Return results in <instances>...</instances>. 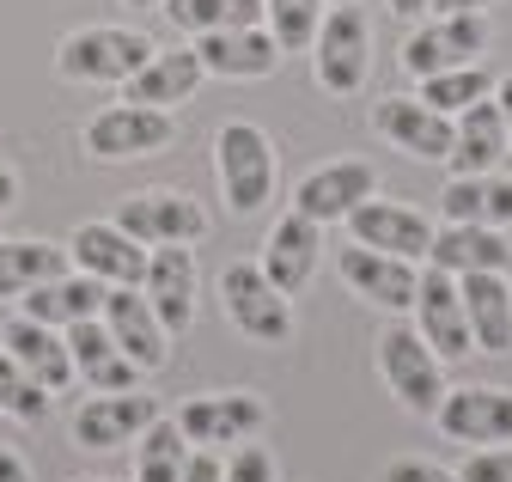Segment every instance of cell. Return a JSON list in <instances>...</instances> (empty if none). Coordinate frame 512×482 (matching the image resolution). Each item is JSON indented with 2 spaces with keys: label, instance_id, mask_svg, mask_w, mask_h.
<instances>
[{
  "label": "cell",
  "instance_id": "obj_1",
  "mask_svg": "<svg viewBox=\"0 0 512 482\" xmlns=\"http://www.w3.org/2000/svg\"><path fill=\"white\" fill-rule=\"evenodd\" d=\"M159 43L128 31V25H86V31H68L55 49V74L74 80V86H128L141 74V62Z\"/></svg>",
  "mask_w": 512,
  "mask_h": 482
},
{
  "label": "cell",
  "instance_id": "obj_2",
  "mask_svg": "<svg viewBox=\"0 0 512 482\" xmlns=\"http://www.w3.org/2000/svg\"><path fill=\"white\" fill-rule=\"evenodd\" d=\"M214 177H220V196L232 214H256L275 196V141L256 129V123H226L214 135Z\"/></svg>",
  "mask_w": 512,
  "mask_h": 482
},
{
  "label": "cell",
  "instance_id": "obj_3",
  "mask_svg": "<svg viewBox=\"0 0 512 482\" xmlns=\"http://www.w3.org/2000/svg\"><path fill=\"white\" fill-rule=\"evenodd\" d=\"M311 74L330 98H354L372 74V31H366V13L354 7H330L324 25L311 37Z\"/></svg>",
  "mask_w": 512,
  "mask_h": 482
},
{
  "label": "cell",
  "instance_id": "obj_4",
  "mask_svg": "<svg viewBox=\"0 0 512 482\" xmlns=\"http://www.w3.org/2000/svg\"><path fill=\"white\" fill-rule=\"evenodd\" d=\"M378 379L391 385V397L409 415H433L445 397V360L427 348V336L415 324H391L378 336Z\"/></svg>",
  "mask_w": 512,
  "mask_h": 482
},
{
  "label": "cell",
  "instance_id": "obj_5",
  "mask_svg": "<svg viewBox=\"0 0 512 482\" xmlns=\"http://www.w3.org/2000/svg\"><path fill=\"white\" fill-rule=\"evenodd\" d=\"M220 299H226L232 330H244L250 342L275 348V342L293 336V293H281V287L263 275V263H226Z\"/></svg>",
  "mask_w": 512,
  "mask_h": 482
},
{
  "label": "cell",
  "instance_id": "obj_6",
  "mask_svg": "<svg viewBox=\"0 0 512 482\" xmlns=\"http://www.w3.org/2000/svg\"><path fill=\"white\" fill-rule=\"evenodd\" d=\"M482 49H488V19L482 13H427L403 37V74L427 80V74H445V68L482 62Z\"/></svg>",
  "mask_w": 512,
  "mask_h": 482
},
{
  "label": "cell",
  "instance_id": "obj_7",
  "mask_svg": "<svg viewBox=\"0 0 512 482\" xmlns=\"http://www.w3.org/2000/svg\"><path fill=\"white\" fill-rule=\"evenodd\" d=\"M177 135L171 110H147V104H104L92 123H86V159L98 165H122V159H153L165 153Z\"/></svg>",
  "mask_w": 512,
  "mask_h": 482
},
{
  "label": "cell",
  "instance_id": "obj_8",
  "mask_svg": "<svg viewBox=\"0 0 512 482\" xmlns=\"http://www.w3.org/2000/svg\"><path fill=\"white\" fill-rule=\"evenodd\" d=\"M177 428L189 446H208V452L244 446L269 428V403H263V391H208L177 409Z\"/></svg>",
  "mask_w": 512,
  "mask_h": 482
},
{
  "label": "cell",
  "instance_id": "obj_9",
  "mask_svg": "<svg viewBox=\"0 0 512 482\" xmlns=\"http://www.w3.org/2000/svg\"><path fill=\"white\" fill-rule=\"evenodd\" d=\"M116 226L135 232L141 245H196V238H208V214L196 196L183 190H135L116 202Z\"/></svg>",
  "mask_w": 512,
  "mask_h": 482
},
{
  "label": "cell",
  "instance_id": "obj_10",
  "mask_svg": "<svg viewBox=\"0 0 512 482\" xmlns=\"http://www.w3.org/2000/svg\"><path fill=\"white\" fill-rule=\"evenodd\" d=\"M153 415H165V409H159V397H147V391H98V397H86V403L74 409L68 434H74V446H86V452H116V446H135Z\"/></svg>",
  "mask_w": 512,
  "mask_h": 482
},
{
  "label": "cell",
  "instance_id": "obj_11",
  "mask_svg": "<svg viewBox=\"0 0 512 482\" xmlns=\"http://www.w3.org/2000/svg\"><path fill=\"white\" fill-rule=\"evenodd\" d=\"M433 421H439V434L458 440V446H512V391L506 385L445 391Z\"/></svg>",
  "mask_w": 512,
  "mask_h": 482
},
{
  "label": "cell",
  "instance_id": "obj_12",
  "mask_svg": "<svg viewBox=\"0 0 512 482\" xmlns=\"http://www.w3.org/2000/svg\"><path fill=\"white\" fill-rule=\"evenodd\" d=\"M68 263H74L80 275L104 281V287H141V275H147V245H141L135 232H122L116 220H86V226H74V238H68Z\"/></svg>",
  "mask_w": 512,
  "mask_h": 482
},
{
  "label": "cell",
  "instance_id": "obj_13",
  "mask_svg": "<svg viewBox=\"0 0 512 482\" xmlns=\"http://www.w3.org/2000/svg\"><path fill=\"white\" fill-rule=\"evenodd\" d=\"M366 196H378V165H366V159H330V165L305 171L293 184V208L311 214L317 226L348 220Z\"/></svg>",
  "mask_w": 512,
  "mask_h": 482
},
{
  "label": "cell",
  "instance_id": "obj_14",
  "mask_svg": "<svg viewBox=\"0 0 512 482\" xmlns=\"http://www.w3.org/2000/svg\"><path fill=\"white\" fill-rule=\"evenodd\" d=\"M141 293H147V306L159 312V324H165L171 336H183L189 324H196V293H202L196 251H189V245H153V251H147Z\"/></svg>",
  "mask_w": 512,
  "mask_h": 482
},
{
  "label": "cell",
  "instance_id": "obj_15",
  "mask_svg": "<svg viewBox=\"0 0 512 482\" xmlns=\"http://www.w3.org/2000/svg\"><path fill=\"white\" fill-rule=\"evenodd\" d=\"M104 330L116 336V348L135 360L141 373H159L165 360H171V330L159 324V312L147 306V293L141 287H104Z\"/></svg>",
  "mask_w": 512,
  "mask_h": 482
},
{
  "label": "cell",
  "instance_id": "obj_16",
  "mask_svg": "<svg viewBox=\"0 0 512 482\" xmlns=\"http://www.w3.org/2000/svg\"><path fill=\"white\" fill-rule=\"evenodd\" d=\"M336 275L348 281L354 299H366V306L378 312H409L415 306V287H421V269L391 257V251H372V245H348L336 257Z\"/></svg>",
  "mask_w": 512,
  "mask_h": 482
},
{
  "label": "cell",
  "instance_id": "obj_17",
  "mask_svg": "<svg viewBox=\"0 0 512 482\" xmlns=\"http://www.w3.org/2000/svg\"><path fill=\"white\" fill-rule=\"evenodd\" d=\"M415 330L427 336V348L439 360H464L476 354L470 342V318H464V293H458V275H445V269H427L421 287H415Z\"/></svg>",
  "mask_w": 512,
  "mask_h": 482
},
{
  "label": "cell",
  "instance_id": "obj_18",
  "mask_svg": "<svg viewBox=\"0 0 512 482\" xmlns=\"http://www.w3.org/2000/svg\"><path fill=\"white\" fill-rule=\"evenodd\" d=\"M348 232L354 245H372V251H391L403 263H421L427 245H433V220L409 202H384V196H366L354 214H348Z\"/></svg>",
  "mask_w": 512,
  "mask_h": 482
},
{
  "label": "cell",
  "instance_id": "obj_19",
  "mask_svg": "<svg viewBox=\"0 0 512 482\" xmlns=\"http://www.w3.org/2000/svg\"><path fill=\"white\" fill-rule=\"evenodd\" d=\"M372 129L397 153L427 159V165H445V153H452V116H439L421 98H378L372 104Z\"/></svg>",
  "mask_w": 512,
  "mask_h": 482
},
{
  "label": "cell",
  "instance_id": "obj_20",
  "mask_svg": "<svg viewBox=\"0 0 512 482\" xmlns=\"http://www.w3.org/2000/svg\"><path fill=\"white\" fill-rule=\"evenodd\" d=\"M317 257H324V226H317L311 214L287 208L269 232H263V275L281 287V293H299L311 275H317Z\"/></svg>",
  "mask_w": 512,
  "mask_h": 482
},
{
  "label": "cell",
  "instance_id": "obj_21",
  "mask_svg": "<svg viewBox=\"0 0 512 482\" xmlns=\"http://www.w3.org/2000/svg\"><path fill=\"white\" fill-rule=\"evenodd\" d=\"M202 55H196V43H177V49H153L147 62H141V74L122 86V104H147V110H177V104H189L202 92Z\"/></svg>",
  "mask_w": 512,
  "mask_h": 482
},
{
  "label": "cell",
  "instance_id": "obj_22",
  "mask_svg": "<svg viewBox=\"0 0 512 482\" xmlns=\"http://www.w3.org/2000/svg\"><path fill=\"white\" fill-rule=\"evenodd\" d=\"M427 269H445V275H506L512 269V245L506 232L470 220V226H433V245H427Z\"/></svg>",
  "mask_w": 512,
  "mask_h": 482
},
{
  "label": "cell",
  "instance_id": "obj_23",
  "mask_svg": "<svg viewBox=\"0 0 512 482\" xmlns=\"http://www.w3.org/2000/svg\"><path fill=\"white\" fill-rule=\"evenodd\" d=\"M196 55H202L208 80H269L281 68V43L263 25H250V31H208V37H196Z\"/></svg>",
  "mask_w": 512,
  "mask_h": 482
},
{
  "label": "cell",
  "instance_id": "obj_24",
  "mask_svg": "<svg viewBox=\"0 0 512 482\" xmlns=\"http://www.w3.org/2000/svg\"><path fill=\"white\" fill-rule=\"evenodd\" d=\"M61 336H68V354H74V385H86V391H135L141 367L116 348V336L104 330V318H80Z\"/></svg>",
  "mask_w": 512,
  "mask_h": 482
},
{
  "label": "cell",
  "instance_id": "obj_25",
  "mask_svg": "<svg viewBox=\"0 0 512 482\" xmlns=\"http://www.w3.org/2000/svg\"><path fill=\"white\" fill-rule=\"evenodd\" d=\"M506 153H512V141H506V123H500L494 92L482 104H470V110L452 116V153H445L452 177H488Z\"/></svg>",
  "mask_w": 512,
  "mask_h": 482
},
{
  "label": "cell",
  "instance_id": "obj_26",
  "mask_svg": "<svg viewBox=\"0 0 512 482\" xmlns=\"http://www.w3.org/2000/svg\"><path fill=\"white\" fill-rule=\"evenodd\" d=\"M0 348H7L49 397H61V391L74 385V354H68V336H61V330H49V324H37V318L19 312L7 330H0Z\"/></svg>",
  "mask_w": 512,
  "mask_h": 482
},
{
  "label": "cell",
  "instance_id": "obj_27",
  "mask_svg": "<svg viewBox=\"0 0 512 482\" xmlns=\"http://www.w3.org/2000/svg\"><path fill=\"white\" fill-rule=\"evenodd\" d=\"M476 354H512V287L506 275H458Z\"/></svg>",
  "mask_w": 512,
  "mask_h": 482
},
{
  "label": "cell",
  "instance_id": "obj_28",
  "mask_svg": "<svg viewBox=\"0 0 512 482\" xmlns=\"http://www.w3.org/2000/svg\"><path fill=\"white\" fill-rule=\"evenodd\" d=\"M98 312H104V281H92L80 269H61L25 293V318H37L49 330H68L80 318H98Z\"/></svg>",
  "mask_w": 512,
  "mask_h": 482
},
{
  "label": "cell",
  "instance_id": "obj_29",
  "mask_svg": "<svg viewBox=\"0 0 512 482\" xmlns=\"http://www.w3.org/2000/svg\"><path fill=\"white\" fill-rule=\"evenodd\" d=\"M74 269L68 245H49V238H0V299H25L37 281Z\"/></svg>",
  "mask_w": 512,
  "mask_h": 482
},
{
  "label": "cell",
  "instance_id": "obj_30",
  "mask_svg": "<svg viewBox=\"0 0 512 482\" xmlns=\"http://www.w3.org/2000/svg\"><path fill=\"white\" fill-rule=\"evenodd\" d=\"M177 37H208V31H250V25H263V0H165L159 7Z\"/></svg>",
  "mask_w": 512,
  "mask_h": 482
},
{
  "label": "cell",
  "instance_id": "obj_31",
  "mask_svg": "<svg viewBox=\"0 0 512 482\" xmlns=\"http://www.w3.org/2000/svg\"><path fill=\"white\" fill-rule=\"evenodd\" d=\"M189 440L177 428V415H153L135 440V482H183Z\"/></svg>",
  "mask_w": 512,
  "mask_h": 482
},
{
  "label": "cell",
  "instance_id": "obj_32",
  "mask_svg": "<svg viewBox=\"0 0 512 482\" xmlns=\"http://www.w3.org/2000/svg\"><path fill=\"white\" fill-rule=\"evenodd\" d=\"M494 68H482V62H464V68H445V74H427L421 80V104H433L439 116H458V110H470V104H482L488 92H494Z\"/></svg>",
  "mask_w": 512,
  "mask_h": 482
},
{
  "label": "cell",
  "instance_id": "obj_33",
  "mask_svg": "<svg viewBox=\"0 0 512 482\" xmlns=\"http://www.w3.org/2000/svg\"><path fill=\"white\" fill-rule=\"evenodd\" d=\"M324 13H330V0H263V31L281 43V55H299L311 49Z\"/></svg>",
  "mask_w": 512,
  "mask_h": 482
},
{
  "label": "cell",
  "instance_id": "obj_34",
  "mask_svg": "<svg viewBox=\"0 0 512 482\" xmlns=\"http://www.w3.org/2000/svg\"><path fill=\"white\" fill-rule=\"evenodd\" d=\"M0 415H13V421H43L49 415V391L19 367L7 348H0Z\"/></svg>",
  "mask_w": 512,
  "mask_h": 482
},
{
  "label": "cell",
  "instance_id": "obj_35",
  "mask_svg": "<svg viewBox=\"0 0 512 482\" xmlns=\"http://www.w3.org/2000/svg\"><path fill=\"white\" fill-rule=\"evenodd\" d=\"M439 214L452 220V226L482 220V177H452V184H445V196H439Z\"/></svg>",
  "mask_w": 512,
  "mask_h": 482
},
{
  "label": "cell",
  "instance_id": "obj_36",
  "mask_svg": "<svg viewBox=\"0 0 512 482\" xmlns=\"http://www.w3.org/2000/svg\"><path fill=\"white\" fill-rule=\"evenodd\" d=\"M458 482H512V446H482L464 458Z\"/></svg>",
  "mask_w": 512,
  "mask_h": 482
},
{
  "label": "cell",
  "instance_id": "obj_37",
  "mask_svg": "<svg viewBox=\"0 0 512 482\" xmlns=\"http://www.w3.org/2000/svg\"><path fill=\"white\" fill-rule=\"evenodd\" d=\"M226 482H275V452L269 446H238L232 464H226Z\"/></svg>",
  "mask_w": 512,
  "mask_h": 482
},
{
  "label": "cell",
  "instance_id": "obj_38",
  "mask_svg": "<svg viewBox=\"0 0 512 482\" xmlns=\"http://www.w3.org/2000/svg\"><path fill=\"white\" fill-rule=\"evenodd\" d=\"M482 226H494V232H506L512 226V177H482Z\"/></svg>",
  "mask_w": 512,
  "mask_h": 482
},
{
  "label": "cell",
  "instance_id": "obj_39",
  "mask_svg": "<svg viewBox=\"0 0 512 482\" xmlns=\"http://www.w3.org/2000/svg\"><path fill=\"white\" fill-rule=\"evenodd\" d=\"M384 482H458V470L427 464V458H397L391 470H384Z\"/></svg>",
  "mask_w": 512,
  "mask_h": 482
},
{
  "label": "cell",
  "instance_id": "obj_40",
  "mask_svg": "<svg viewBox=\"0 0 512 482\" xmlns=\"http://www.w3.org/2000/svg\"><path fill=\"white\" fill-rule=\"evenodd\" d=\"M183 482H226V458L208 452V446H196V452L183 458Z\"/></svg>",
  "mask_w": 512,
  "mask_h": 482
},
{
  "label": "cell",
  "instance_id": "obj_41",
  "mask_svg": "<svg viewBox=\"0 0 512 482\" xmlns=\"http://www.w3.org/2000/svg\"><path fill=\"white\" fill-rule=\"evenodd\" d=\"M0 482H31V470H25V458L13 446H0Z\"/></svg>",
  "mask_w": 512,
  "mask_h": 482
},
{
  "label": "cell",
  "instance_id": "obj_42",
  "mask_svg": "<svg viewBox=\"0 0 512 482\" xmlns=\"http://www.w3.org/2000/svg\"><path fill=\"white\" fill-rule=\"evenodd\" d=\"M494 104H500V123H506V141H512V74L494 80Z\"/></svg>",
  "mask_w": 512,
  "mask_h": 482
},
{
  "label": "cell",
  "instance_id": "obj_43",
  "mask_svg": "<svg viewBox=\"0 0 512 482\" xmlns=\"http://www.w3.org/2000/svg\"><path fill=\"white\" fill-rule=\"evenodd\" d=\"M482 7H494V0H433L427 13H482Z\"/></svg>",
  "mask_w": 512,
  "mask_h": 482
},
{
  "label": "cell",
  "instance_id": "obj_44",
  "mask_svg": "<svg viewBox=\"0 0 512 482\" xmlns=\"http://www.w3.org/2000/svg\"><path fill=\"white\" fill-rule=\"evenodd\" d=\"M19 202V177H13V165H0V214H7Z\"/></svg>",
  "mask_w": 512,
  "mask_h": 482
},
{
  "label": "cell",
  "instance_id": "obj_45",
  "mask_svg": "<svg viewBox=\"0 0 512 482\" xmlns=\"http://www.w3.org/2000/svg\"><path fill=\"white\" fill-rule=\"evenodd\" d=\"M427 7H433V0H391L397 19H427Z\"/></svg>",
  "mask_w": 512,
  "mask_h": 482
},
{
  "label": "cell",
  "instance_id": "obj_46",
  "mask_svg": "<svg viewBox=\"0 0 512 482\" xmlns=\"http://www.w3.org/2000/svg\"><path fill=\"white\" fill-rule=\"evenodd\" d=\"M122 7H165V0H122Z\"/></svg>",
  "mask_w": 512,
  "mask_h": 482
},
{
  "label": "cell",
  "instance_id": "obj_47",
  "mask_svg": "<svg viewBox=\"0 0 512 482\" xmlns=\"http://www.w3.org/2000/svg\"><path fill=\"white\" fill-rule=\"evenodd\" d=\"M330 7H348V0H330Z\"/></svg>",
  "mask_w": 512,
  "mask_h": 482
},
{
  "label": "cell",
  "instance_id": "obj_48",
  "mask_svg": "<svg viewBox=\"0 0 512 482\" xmlns=\"http://www.w3.org/2000/svg\"><path fill=\"white\" fill-rule=\"evenodd\" d=\"M92 482H104V476H92Z\"/></svg>",
  "mask_w": 512,
  "mask_h": 482
}]
</instances>
